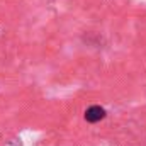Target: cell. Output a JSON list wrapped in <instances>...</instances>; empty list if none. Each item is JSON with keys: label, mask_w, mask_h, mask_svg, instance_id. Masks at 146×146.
<instances>
[{"label": "cell", "mask_w": 146, "mask_h": 146, "mask_svg": "<svg viewBox=\"0 0 146 146\" xmlns=\"http://www.w3.org/2000/svg\"><path fill=\"white\" fill-rule=\"evenodd\" d=\"M106 115H107V110L104 109V107H100V106H90V107L85 109V115L83 117H85L87 122L95 124V122L106 119Z\"/></svg>", "instance_id": "cell-1"}]
</instances>
